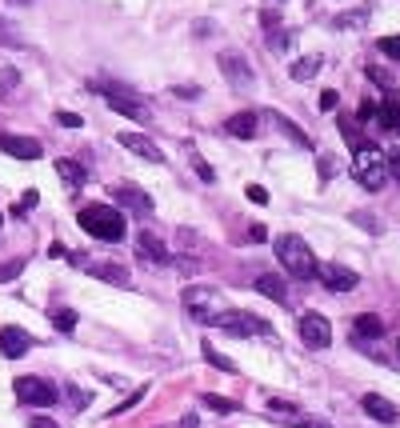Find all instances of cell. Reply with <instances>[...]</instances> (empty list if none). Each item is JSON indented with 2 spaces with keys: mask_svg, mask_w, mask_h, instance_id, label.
Listing matches in <instances>:
<instances>
[{
  "mask_svg": "<svg viewBox=\"0 0 400 428\" xmlns=\"http://www.w3.org/2000/svg\"><path fill=\"white\" fill-rule=\"evenodd\" d=\"M377 120H380L384 132H397V128H400V93H397V88L384 96V104L377 108Z\"/></svg>",
  "mask_w": 400,
  "mask_h": 428,
  "instance_id": "cell-18",
  "label": "cell"
},
{
  "mask_svg": "<svg viewBox=\"0 0 400 428\" xmlns=\"http://www.w3.org/2000/svg\"><path fill=\"white\" fill-rule=\"evenodd\" d=\"M48 252H52V257H56V261H64V257H69V248H64V244H60V240H56V244H52V248H48Z\"/></svg>",
  "mask_w": 400,
  "mask_h": 428,
  "instance_id": "cell-47",
  "label": "cell"
},
{
  "mask_svg": "<svg viewBox=\"0 0 400 428\" xmlns=\"http://www.w3.org/2000/svg\"><path fill=\"white\" fill-rule=\"evenodd\" d=\"M24 272V261H8V264H0V281H16Z\"/></svg>",
  "mask_w": 400,
  "mask_h": 428,
  "instance_id": "cell-34",
  "label": "cell"
},
{
  "mask_svg": "<svg viewBox=\"0 0 400 428\" xmlns=\"http://www.w3.org/2000/svg\"><path fill=\"white\" fill-rule=\"evenodd\" d=\"M360 408H364L373 420H380V425H397V420H400L397 405H392V401H384L380 392H364V396H360Z\"/></svg>",
  "mask_w": 400,
  "mask_h": 428,
  "instance_id": "cell-12",
  "label": "cell"
},
{
  "mask_svg": "<svg viewBox=\"0 0 400 428\" xmlns=\"http://www.w3.org/2000/svg\"><path fill=\"white\" fill-rule=\"evenodd\" d=\"M248 240H268V228H264V224H252V228H248Z\"/></svg>",
  "mask_w": 400,
  "mask_h": 428,
  "instance_id": "cell-43",
  "label": "cell"
},
{
  "mask_svg": "<svg viewBox=\"0 0 400 428\" xmlns=\"http://www.w3.org/2000/svg\"><path fill=\"white\" fill-rule=\"evenodd\" d=\"M397 132H400V128H397Z\"/></svg>",
  "mask_w": 400,
  "mask_h": 428,
  "instance_id": "cell-48",
  "label": "cell"
},
{
  "mask_svg": "<svg viewBox=\"0 0 400 428\" xmlns=\"http://www.w3.org/2000/svg\"><path fill=\"white\" fill-rule=\"evenodd\" d=\"M268 408H272V412H288V416H296V405H292V401H268Z\"/></svg>",
  "mask_w": 400,
  "mask_h": 428,
  "instance_id": "cell-39",
  "label": "cell"
},
{
  "mask_svg": "<svg viewBox=\"0 0 400 428\" xmlns=\"http://www.w3.org/2000/svg\"><path fill=\"white\" fill-rule=\"evenodd\" d=\"M200 353H204V360H209L212 368H220V372H236V364L228 357H220V353H216V348H212V344H200Z\"/></svg>",
  "mask_w": 400,
  "mask_h": 428,
  "instance_id": "cell-27",
  "label": "cell"
},
{
  "mask_svg": "<svg viewBox=\"0 0 400 428\" xmlns=\"http://www.w3.org/2000/svg\"><path fill=\"white\" fill-rule=\"evenodd\" d=\"M56 172H60V180H64L72 192L84 189V168L76 165V160H69V156H64V160H56Z\"/></svg>",
  "mask_w": 400,
  "mask_h": 428,
  "instance_id": "cell-21",
  "label": "cell"
},
{
  "mask_svg": "<svg viewBox=\"0 0 400 428\" xmlns=\"http://www.w3.org/2000/svg\"><path fill=\"white\" fill-rule=\"evenodd\" d=\"M353 176L360 189L368 192H380L384 185H388V168H384V152L380 148H373V144H364L360 152L353 156Z\"/></svg>",
  "mask_w": 400,
  "mask_h": 428,
  "instance_id": "cell-3",
  "label": "cell"
},
{
  "mask_svg": "<svg viewBox=\"0 0 400 428\" xmlns=\"http://www.w3.org/2000/svg\"><path fill=\"white\" fill-rule=\"evenodd\" d=\"M257 292H260V296H268L272 305H288V288H284V281H281V276H272V272L257 276Z\"/></svg>",
  "mask_w": 400,
  "mask_h": 428,
  "instance_id": "cell-19",
  "label": "cell"
},
{
  "mask_svg": "<svg viewBox=\"0 0 400 428\" xmlns=\"http://www.w3.org/2000/svg\"><path fill=\"white\" fill-rule=\"evenodd\" d=\"M200 405L212 408V412H224V416H228V412H240V405H236V401H228V396H216V392H204V396H200Z\"/></svg>",
  "mask_w": 400,
  "mask_h": 428,
  "instance_id": "cell-24",
  "label": "cell"
},
{
  "mask_svg": "<svg viewBox=\"0 0 400 428\" xmlns=\"http://www.w3.org/2000/svg\"><path fill=\"white\" fill-rule=\"evenodd\" d=\"M384 168H388V176L400 185V148H388L384 152Z\"/></svg>",
  "mask_w": 400,
  "mask_h": 428,
  "instance_id": "cell-30",
  "label": "cell"
},
{
  "mask_svg": "<svg viewBox=\"0 0 400 428\" xmlns=\"http://www.w3.org/2000/svg\"><path fill=\"white\" fill-rule=\"evenodd\" d=\"M301 340H305L308 348H329V344H332L329 316H320V312H305V316H301Z\"/></svg>",
  "mask_w": 400,
  "mask_h": 428,
  "instance_id": "cell-7",
  "label": "cell"
},
{
  "mask_svg": "<svg viewBox=\"0 0 400 428\" xmlns=\"http://www.w3.org/2000/svg\"><path fill=\"white\" fill-rule=\"evenodd\" d=\"M228 136H236V141H252L257 136V128H260V117L257 112H236V117H228Z\"/></svg>",
  "mask_w": 400,
  "mask_h": 428,
  "instance_id": "cell-17",
  "label": "cell"
},
{
  "mask_svg": "<svg viewBox=\"0 0 400 428\" xmlns=\"http://www.w3.org/2000/svg\"><path fill=\"white\" fill-rule=\"evenodd\" d=\"M360 24H368V8H356V12H340L336 16V28H360Z\"/></svg>",
  "mask_w": 400,
  "mask_h": 428,
  "instance_id": "cell-28",
  "label": "cell"
},
{
  "mask_svg": "<svg viewBox=\"0 0 400 428\" xmlns=\"http://www.w3.org/2000/svg\"><path fill=\"white\" fill-rule=\"evenodd\" d=\"M64 261H72V264H80L89 276H96V281H108V285H117V288H128V272L120 268V264H93V261H84L80 252H69Z\"/></svg>",
  "mask_w": 400,
  "mask_h": 428,
  "instance_id": "cell-10",
  "label": "cell"
},
{
  "mask_svg": "<svg viewBox=\"0 0 400 428\" xmlns=\"http://www.w3.org/2000/svg\"><path fill=\"white\" fill-rule=\"evenodd\" d=\"M192 168H196V176H200V180H216V172H212V165L209 160H204V156H196V152H192Z\"/></svg>",
  "mask_w": 400,
  "mask_h": 428,
  "instance_id": "cell-31",
  "label": "cell"
},
{
  "mask_svg": "<svg viewBox=\"0 0 400 428\" xmlns=\"http://www.w3.org/2000/svg\"><path fill=\"white\" fill-rule=\"evenodd\" d=\"M141 396H144V388H137V392H132V396H128V401H120V405L113 408V412H108V416H120V412H124V408H132V405H137V401H141Z\"/></svg>",
  "mask_w": 400,
  "mask_h": 428,
  "instance_id": "cell-37",
  "label": "cell"
},
{
  "mask_svg": "<svg viewBox=\"0 0 400 428\" xmlns=\"http://www.w3.org/2000/svg\"><path fill=\"white\" fill-rule=\"evenodd\" d=\"M244 196H248L252 204H268V189H264V185H248V189H244Z\"/></svg>",
  "mask_w": 400,
  "mask_h": 428,
  "instance_id": "cell-35",
  "label": "cell"
},
{
  "mask_svg": "<svg viewBox=\"0 0 400 428\" xmlns=\"http://www.w3.org/2000/svg\"><path fill=\"white\" fill-rule=\"evenodd\" d=\"M108 108H113V112H120V117L148 120V112H144V104H141V100H128L124 93H108Z\"/></svg>",
  "mask_w": 400,
  "mask_h": 428,
  "instance_id": "cell-20",
  "label": "cell"
},
{
  "mask_svg": "<svg viewBox=\"0 0 400 428\" xmlns=\"http://www.w3.org/2000/svg\"><path fill=\"white\" fill-rule=\"evenodd\" d=\"M0 148L12 160H40L45 156V144L36 141V136H21V132H0Z\"/></svg>",
  "mask_w": 400,
  "mask_h": 428,
  "instance_id": "cell-8",
  "label": "cell"
},
{
  "mask_svg": "<svg viewBox=\"0 0 400 428\" xmlns=\"http://www.w3.org/2000/svg\"><path fill=\"white\" fill-rule=\"evenodd\" d=\"M216 329H224V333H233V336H268L272 333L260 316H252V312H233V309L216 320Z\"/></svg>",
  "mask_w": 400,
  "mask_h": 428,
  "instance_id": "cell-6",
  "label": "cell"
},
{
  "mask_svg": "<svg viewBox=\"0 0 400 428\" xmlns=\"http://www.w3.org/2000/svg\"><path fill=\"white\" fill-rule=\"evenodd\" d=\"M353 333L356 336H368V340H377L380 333H384V324H380V316H373V312H360L353 320Z\"/></svg>",
  "mask_w": 400,
  "mask_h": 428,
  "instance_id": "cell-22",
  "label": "cell"
},
{
  "mask_svg": "<svg viewBox=\"0 0 400 428\" xmlns=\"http://www.w3.org/2000/svg\"><path fill=\"white\" fill-rule=\"evenodd\" d=\"M28 348H32V336L24 333V329H16V324H4V329H0V357L21 360Z\"/></svg>",
  "mask_w": 400,
  "mask_h": 428,
  "instance_id": "cell-11",
  "label": "cell"
},
{
  "mask_svg": "<svg viewBox=\"0 0 400 428\" xmlns=\"http://www.w3.org/2000/svg\"><path fill=\"white\" fill-rule=\"evenodd\" d=\"M172 93L180 96V100H196V96H200V88H192V84H176Z\"/></svg>",
  "mask_w": 400,
  "mask_h": 428,
  "instance_id": "cell-38",
  "label": "cell"
},
{
  "mask_svg": "<svg viewBox=\"0 0 400 428\" xmlns=\"http://www.w3.org/2000/svg\"><path fill=\"white\" fill-rule=\"evenodd\" d=\"M28 425H32V428H60V425H56V420H48V416H32Z\"/></svg>",
  "mask_w": 400,
  "mask_h": 428,
  "instance_id": "cell-45",
  "label": "cell"
},
{
  "mask_svg": "<svg viewBox=\"0 0 400 428\" xmlns=\"http://www.w3.org/2000/svg\"><path fill=\"white\" fill-rule=\"evenodd\" d=\"M56 124H64V128H80L84 117H80V112H56Z\"/></svg>",
  "mask_w": 400,
  "mask_h": 428,
  "instance_id": "cell-36",
  "label": "cell"
},
{
  "mask_svg": "<svg viewBox=\"0 0 400 428\" xmlns=\"http://www.w3.org/2000/svg\"><path fill=\"white\" fill-rule=\"evenodd\" d=\"M12 388H16V401H21V405H32V408H52L60 401V392H56L48 381H40V377H16Z\"/></svg>",
  "mask_w": 400,
  "mask_h": 428,
  "instance_id": "cell-5",
  "label": "cell"
},
{
  "mask_svg": "<svg viewBox=\"0 0 400 428\" xmlns=\"http://www.w3.org/2000/svg\"><path fill=\"white\" fill-rule=\"evenodd\" d=\"M320 64H325V60H320V56H301V60H292V80H312V76H316V72H320Z\"/></svg>",
  "mask_w": 400,
  "mask_h": 428,
  "instance_id": "cell-23",
  "label": "cell"
},
{
  "mask_svg": "<svg viewBox=\"0 0 400 428\" xmlns=\"http://www.w3.org/2000/svg\"><path fill=\"white\" fill-rule=\"evenodd\" d=\"M180 300H185V309H189V316L196 320V324H216V320L228 312V305L220 300V292L200 288V285L185 288V292H180Z\"/></svg>",
  "mask_w": 400,
  "mask_h": 428,
  "instance_id": "cell-4",
  "label": "cell"
},
{
  "mask_svg": "<svg viewBox=\"0 0 400 428\" xmlns=\"http://www.w3.org/2000/svg\"><path fill=\"white\" fill-rule=\"evenodd\" d=\"M340 132H344V141H349V148H353V152H360V148L368 144L364 136H360V128H356V120H349V117L340 120Z\"/></svg>",
  "mask_w": 400,
  "mask_h": 428,
  "instance_id": "cell-25",
  "label": "cell"
},
{
  "mask_svg": "<svg viewBox=\"0 0 400 428\" xmlns=\"http://www.w3.org/2000/svg\"><path fill=\"white\" fill-rule=\"evenodd\" d=\"M117 141H120V148H128L132 156H141V160H148V165H156V160H161V148L148 141L144 132H120Z\"/></svg>",
  "mask_w": 400,
  "mask_h": 428,
  "instance_id": "cell-13",
  "label": "cell"
},
{
  "mask_svg": "<svg viewBox=\"0 0 400 428\" xmlns=\"http://www.w3.org/2000/svg\"><path fill=\"white\" fill-rule=\"evenodd\" d=\"M336 104H340V93H336V88H325V93H320V100H316V108H320V112H332Z\"/></svg>",
  "mask_w": 400,
  "mask_h": 428,
  "instance_id": "cell-32",
  "label": "cell"
},
{
  "mask_svg": "<svg viewBox=\"0 0 400 428\" xmlns=\"http://www.w3.org/2000/svg\"><path fill=\"white\" fill-rule=\"evenodd\" d=\"M113 196H117V204H124V209H132V213H141V216L152 213V200H148L137 185H117V189H113Z\"/></svg>",
  "mask_w": 400,
  "mask_h": 428,
  "instance_id": "cell-15",
  "label": "cell"
},
{
  "mask_svg": "<svg viewBox=\"0 0 400 428\" xmlns=\"http://www.w3.org/2000/svg\"><path fill=\"white\" fill-rule=\"evenodd\" d=\"M368 76H373V80H377L380 88H388V93H392V76H388V72H380V69H373V72H368Z\"/></svg>",
  "mask_w": 400,
  "mask_h": 428,
  "instance_id": "cell-41",
  "label": "cell"
},
{
  "mask_svg": "<svg viewBox=\"0 0 400 428\" xmlns=\"http://www.w3.org/2000/svg\"><path fill=\"white\" fill-rule=\"evenodd\" d=\"M137 248H141L148 261H156V264H172V257H168V248H165V240L156 237V233H137Z\"/></svg>",
  "mask_w": 400,
  "mask_h": 428,
  "instance_id": "cell-16",
  "label": "cell"
},
{
  "mask_svg": "<svg viewBox=\"0 0 400 428\" xmlns=\"http://www.w3.org/2000/svg\"><path fill=\"white\" fill-rule=\"evenodd\" d=\"M277 261H281L284 272H292L296 281H308V276H316V257H312V248H308L305 240L296 237V233H284L277 237Z\"/></svg>",
  "mask_w": 400,
  "mask_h": 428,
  "instance_id": "cell-2",
  "label": "cell"
},
{
  "mask_svg": "<svg viewBox=\"0 0 400 428\" xmlns=\"http://www.w3.org/2000/svg\"><path fill=\"white\" fill-rule=\"evenodd\" d=\"M316 281L325 288H332V292H353L356 285H360V276H356L353 268H344V264H316Z\"/></svg>",
  "mask_w": 400,
  "mask_h": 428,
  "instance_id": "cell-9",
  "label": "cell"
},
{
  "mask_svg": "<svg viewBox=\"0 0 400 428\" xmlns=\"http://www.w3.org/2000/svg\"><path fill=\"white\" fill-rule=\"evenodd\" d=\"M76 224L96 240H108V244H117L124 240V213L113 209V204H84L80 213H76Z\"/></svg>",
  "mask_w": 400,
  "mask_h": 428,
  "instance_id": "cell-1",
  "label": "cell"
},
{
  "mask_svg": "<svg viewBox=\"0 0 400 428\" xmlns=\"http://www.w3.org/2000/svg\"><path fill=\"white\" fill-rule=\"evenodd\" d=\"M16 84V69H4L0 72V88H12Z\"/></svg>",
  "mask_w": 400,
  "mask_h": 428,
  "instance_id": "cell-42",
  "label": "cell"
},
{
  "mask_svg": "<svg viewBox=\"0 0 400 428\" xmlns=\"http://www.w3.org/2000/svg\"><path fill=\"white\" fill-rule=\"evenodd\" d=\"M220 72L233 80V84H252V69L240 52H220Z\"/></svg>",
  "mask_w": 400,
  "mask_h": 428,
  "instance_id": "cell-14",
  "label": "cell"
},
{
  "mask_svg": "<svg viewBox=\"0 0 400 428\" xmlns=\"http://www.w3.org/2000/svg\"><path fill=\"white\" fill-rule=\"evenodd\" d=\"M380 52H384L388 60H400V36H384V40H380Z\"/></svg>",
  "mask_w": 400,
  "mask_h": 428,
  "instance_id": "cell-33",
  "label": "cell"
},
{
  "mask_svg": "<svg viewBox=\"0 0 400 428\" xmlns=\"http://www.w3.org/2000/svg\"><path fill=\"white\" fill-rule=\"evenodd\" d=\"M268 45H272V48H288V32H277V36H268Z\"/></svg>",
  "mask_w": 400,
  "mask_h": 428,
  "instance_id": "cell-46",
  "label": "cell"
},
{
  "mask_svg": "<svg viewBox=\"0 0 400 428\" xmlns=\"http://www.w3.org/2000/svg\"><path fill=\"white\" fill-rule=\"evenodd\" d=\"M36 200H40V196H36V192H24V196H21V204H16V209H12V213L21 216L24 209H32V204H36Z\"/></svg>",
  "mask_w": 400,
  "mask_h": 428,
  "instance_id": "cell-40",
  "label": "cell"
},
{
  "mask_svg": "<svg viewBox=\"0 0 400 428\" xmlns=\"http://www.w3.org/2000/svg\"><path fill=\"white\" fill-rule=\"evenodd\" d=\"M272 120H277V124H281V128H284V136H292V141L301 144V148H308V144H312V141H308V136H305V132H301V128H296L292 120H284L281 112H272Z\"/></svg>",
  "mask_w": 400,
  "mask_h": 428,
  "instance_id": "cell-29",
  "label": "cell"
},
{
  "mask_svg": "<svg viewBox=\"0 0 400 428\" xmlns=\"http://www.w3.org/2000/svg\"><path fill=\"white\" fill-rule=\"evenodd\" d=\"M52 329H56V333H76V312H72V309H56V312H52Z\"/></svg>",
  "mask_w": 400,
  "mask_h": 428,
  "instance_id": "cell-26",
  "label": "cell"
},
{
  "mask_svg": "<svg viewBox=\"0 0 400 428\" xmlns=\"http://www.w3.org/2000/svg\"><path fill=\"white\" fill-rule=\"evenodd\" d=\"M377 117V104H373V100H364V104H360V120H373Z\"/></svg>",
  "mask_w": 400,
  "mask_h": 428,
  "instance_id": "cell-44",
  "label": "cell"
}]
</instances>
